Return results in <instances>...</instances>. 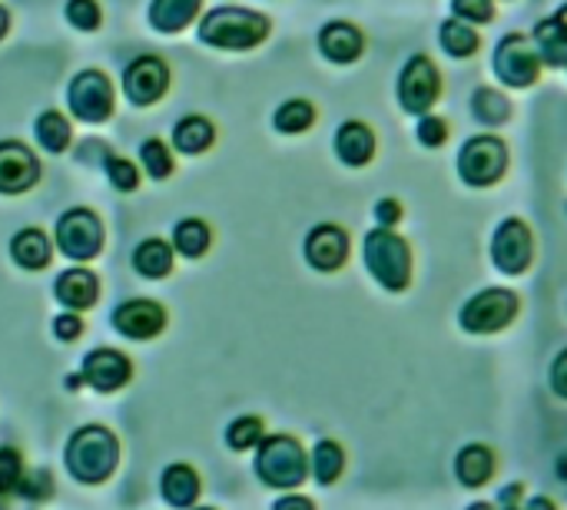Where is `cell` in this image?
<instances>
[{"instance_id": "cell-1", "label": "cell", "mask_w": 567, "mask_h": 510, "mask_svg": "<svg viewBox=\"0 0 567 510\" xmlns=\"http://www.w3.org/2000/svg\"><path fill=\"white\" fill-rule=\"evenodd\" d=\"M266 14L249 8H216L200 21V41L216 51H253L269 37Z\"/></svg>"}, {"instance_id": "cell-2", "label": "cell", "mask_w": 567, "mask_h": 510, "mask_svg": "<svg viewBox=\"0 0 567 510\" xmlns=\"http://www.w3.org/2000/svg\"><path fill=\"white\" fill-rule=\"evenodd\" d=\"M362 262L385 292H405L411 285V246L395 229H372L362 239Z\"/></svg>"}, {"instance_id": "cell-3", "label": "cell", "mask_w": 567, "mask_h": 510, "mask_svg": "<svg viewBox=\"0 0 567 510\" xmlns=\"http://www.w3.org/2000/svg\"><path fill=\"white\" fill-rule=\"evenodd\" d=\"M256 477L272 490H296L309 477V454L292 434H269L256 447Z\"/></svg>"}, {"instance_id": "cell-4", "label": "cell", "mask_w": 567, "mask_h": 510, "mask_svg": "<svg viewBox=\"0 0 567 510\" xmlns=\"http://www.w3.org/2000/svg\"><path fill=\"white\" fill-rule=\"evenodd\" d=\"M117 460H120V444L100 424L81 427L67 444V467L81 484H104L114 474Z\"/></svg>"}, {"instance_id": "cell-5", "label": "cell", "mask_w": 567, "mask_h": 510, "mask_svg": "<svg viewBox=\"0 0 567 510\" xmlns=\"http://www.w3.org/2000/svg\"><path fill=\"white\" fill-rule=\"evenodd\" d=\"M491 70H494V77H498L501 87H507V90H527V87H534L541 80L544 61H541L531 34L511 31V34H504L494 44Z\"/></svg>"}, {"instance_id": "cell-6", "label": "cell", "mask_w": 567, "mask_h": 510, "mask_svg": "<svg viewBox=\"0 0 567 510\" xmlns=\"http://www.w3.org/2000/svg\"><path fill=\"white\" fill-rule=\"evenodd\" d=\"M507 173V143L494 133L468 137L458 150V176L471 189H488Z\"/></svg>"}, {"instance_id": "cell-7", "label": "cell", "mask_w": 567, "mask_h": 510, "mask_svg": "<svg viewBox=\"0 0 567 510\" xmlns=\"http://www.w3.org/2000/svg\"><path fill=\"white\" fill-rule=\"evenodd\" d=\"M517 312H521V299H517L511 289L494 285V289L474 292V295L461 305L458 325H461V332H468V335H498V332H504V328L517 318Z\"/></svg>"}, {"instance_id": "cell-8", "label": "cell", "mask_w": 567, "mask_h": 510, "mask_svg": "<svg viewBox=\"0 0 567 510\" xmlns=\"http://www.w3.org/2000/svg\"><path fill=\"white\" fill-rule=\"evenodd\" d=\"M395 94H398V107L408 117H425L441 100V70L435 67L428 54H415L405 61L398 74Z\"/></svg>"}, {"instance_id": "cell-9", "label": "cell", "mask_w": 567, "mask_h": 510, "mask_svg": "<svg viewBox=\"0 0 567 510\" xmlns=\"http://www.w3.org/2000/svg\"><path fill=\"white\" fill-rule=\"evenodd\" d=\"M491 262L501 275H524L534 262V232L524 219L507 216L491 236Z\"/></svg>"}, {"instance_id": "cell-10", "label": "cell", "mask_w": 567, "mask_h": 510, "mask_svg": "<svg viewBox=\"0 0 567 510\" xmlns=\"http://www.w3.org/2000/svg\"><path fill=\"white\" fill-rule=\"evenodd\" d=\"M57 249L74 262H90L104 249V226L90 209H67L57 219Z\"/></svg>"}, {"instance_id": "cell-11", "label": "cell", "mask_w": 567, "mask_h": 510, "mask_svg": "<svg viewBox=\"0 0 567 510\" xmlns=\"http://www.w3.org/2000/svg\"><path fill=\"white\" fill-rule=\"evenodd\" d=\"M67 100L81 123H104L114 113V84L100 70H84L74 77Z\"/></svg>"}, {"instance_id": "cell-12", "label": "cell", "mask_w": 567, "mask_h": 510, "mask_svg": "<svg viewBox=\"0 0 567 510\" xmlns=\"http://www.w3.org/2000/svg\"><path fill=\"white\" fill-rule=\"evenodd\" d=\"M124 90L130 97L133 107H153L157 100H163V94L170 90V67L153 57V54H143L137 57L127 74H124Z\"/></svg>"}, {"instance_id": "cell-13", "label": "cell", "mask_w": 567, "mask_h": 510, "mask_svg": "<svg viewBox=\"0 0 567 510\" xmlns=\"http://www.w3.org/2000/svg\"><path fill=\"white\" fill-rule=\"evenodd\" d=\"M349 249H352L349 232H345L342 226H335V223H319V226H312L309 236H306V246H302L306 262H309L315 272H339V269L349 262Z\"/></svg>"}, {"instance_id": "cell-14", "label": "cell", "mask_w": 567, "mask_h": 510, "mask_svg": "<svg viewBox=\"0 0 567 510\" xmlns=\"http://www.w3.org/2000/svg\"><path fill=\"white\" fill-rule=\"evenodd\" d=\"M41 180V160L18 140L0 143V193L18 196L38 186Z\"/></svg>"}, {"instance_id": "cell-15", "label": "cell", "mask_w": 567, "mask_h": 510, "mask_svg": "<svg viewBox=\"0 0 567 510\" xmlns=\"http://www.w3.org/2000/svg\"><path fill=\"white\" fill-rule=\"evenodd\" d=\"M163 325H167V312L153 299H130V302L117 305V312H114V328L133 341L157 338L163 332Z\"/></svg>"}, {"instance_id": "cell-16", "label": "cell", "mask_w": 567, "mask_h": 510, "mask_svg": "<svg viewBox=\"0 0 567 510\" xmlns=\"http://www.w3.org/2000/svg\"><path fill=\"white\" fill-rule=\"evenodd\" d=\"M130 375H133V365H130V358H127L124 351H117V348H94V351L84 358V371H81V378H84L90 388L104 391V394L120 391V388L130 381Z\"/></svg>"}, {"instance_id": "cell-17", "label": "cell", "mask_w": 567, "mask_h": 510, "mask_svg": "<svg viewBox=\"0 0 567 510\" xmlns=\"http://www.w3.org/2000/svg\"><path fill=\"white\" fill-rule=\"evenodd\" d=\"M332 150H335V156H339L342 166L362 170V166H368V163L375 160L378 140H375V130H372L365 120H345V123L335 130Z\"/></svg>"}, {"instance_id": "cell-18", "label": "cell", "mask_w": 567, "mask_h": 510, "mask_svg": "<svg viewBox=\"0 0 567 510\" xmlns=\"http://www.w3.org/2000/svg\"><path fill=\"white\" fill-rule=\"evenodd\" d=\"M319 54L335 67H349L365 54V34L349 21H329L319 31Z\"/></svg>"}, {"instance_id": "cell-19", "label": "cell", "mask_w": 567, "mask_h": 510, "mask_svg": "<svg viewBox=\"0 0 567 510\" xmlns=\"http://www.w3.org/2000/svg\"><path fill=\"white\" fill-rule=\"evenodd\" d=\"M54 295H57L61 305H67L74 312H84L100 299V282H97V275L90 269H67V272H61V279L54 285Z\"/></svg>"}, {"instance_id": "cell-20", "label": "cell", "mask_w": 567, "mask_h": 510, "mask_svg": "<svg viewBox=\"0 0 567 510\" xmlns=\"http://www.w3.org/2000/svg\"><path fill=\"white\" fill-rule=\"evenodd\" d=\"M200 11H203V0H153L150 24L160 34H180L200 18Z\"/></svg>"}, {"instance_id": "cell-21", "label": "cell", "mask_w": 567, "mask_h": 510, "mask_svg": "<svg viewBox=\"0 0 567 510\" xmlns=\"http://www.w3.org/2000/svg\"><path fill=\"white\" fill-rule=\"evenodd\" d=\"M454 477L464 487H484L494 477V451L488 444H464L454 457Z\"/></svg>"}, {"instance_id": "cell-22", "label": "cell", "mask_w": 567, "mask_h": 510, "mask_svg": "<svg viewBox=\"0 0 567 510\" xmlns=\"http://www.w3.org/2000/svg\"><path fill=\"white\" fill-rule=\"evenodd\" d=\"M531 41H534L544 67H560L564 70V64H567V28L557 21V14L537 21L534 31H531Z\"/></svg>"}, {"instance_id": "cell-23", "label": "cell", "mask_w": 567, "mask_h": 510, "mask_svg": "<svg viewBox=\"0 0 567 510\" xmlns=\"http://www.w3.org/2000/svg\"><path fill=\"white\" fill-rule=\"evenodd\" d=\"M160 490L170 507H193L200 500V474L190 464H170L160 477Z\"/></svg>"}, {"instance_id": "cell-24", "label": "cell", "mask_w": 567, "mask_h": 510, "mask_svg": "<svg viewBox=\"0 0 567 510\" xmlns=\"http://www.w3.org/2000/svg\"><path fill=\"white\" fill-rule=\"evenodd\" d=\"M438 44H441V51L451 61H468V57H474L481 51V34H478L474 24H464L458 18H448L438 28Z\"/></svg>"}, {"instance_id": "cell-25", "label": "cell", "mask_w": 567, "mask_h": 510, "mask_svg": "<svg viewBox=\"0 0 567 510\" xmlns=\"http://www.w3.org/2000/svg\"><path fill=\"white\" fill-rule=\"evenodd\" d=\"M216 143V127L206 120V117H183L176 127H173V147L186 156H200L206 153L210 147Z\"/></svg>"}, {"instance_id": "cell-26", "label": "cell", "mask_w": 567, "mask_h": 510, "mask_svg": "<svg viewBox=\"0 0 567 510\" xmlns=\"http://www.w3.org/2000/svg\"><path fill=\"white\" fill-rule=\"evenodd\" d=\"M342 470H345V451H342V444L332 441V437H322L312 447V454H309V474L315 477L319 487H329V484H335L342 477Z\"/></svg>"}, {"instance_id": "cell-27", "label": "cell", "mask_w": 567, "mask_h": 510, "mask_svg": "<svg viewBox=\"0 0 567 510\" xmlns=\"http://www.w3.org/2000/svg\"><path fill=\"white\" fill-rule=\"evenodd\" d=\"M511 113H514V107H511V100L501 90L478 87L471 94V117H474V123H481V127H504L511 120Z\"/></svg>"}, {"instance_id": "cell-28", "label": "cell", "mask_w": 567, "mask_h": 510, "mask_svg": "<svg viewBox=\"0 0 567 510\" xmlns=\"http://www.w3.org/2000/svg\"><path fill=\"white\" fill-rule=\"evenodd\" d=\"M11 256L21 269H47L51 262V239L41 232V229H24L11 239Z\"/></svg>"}, {"instance_id": "cell-29", "label": "cell", "mask_w": 567, "mask_h": 510, "mask_svg": "<svg viewBox=\"0 0 567 510\" xmlns=\"http://www.w3.org/2000/svg\"><path fill=\"white\" fill-rule=\"evenodd\" d=\"M133 269L143 279H167L173 272V246L163 239H143L133 252Z\"/></svg>"}, {"instance_id": "cell-30", "label": "cell", "mask_w": 567, "mask_h": 510, "mask_svg": "<svg viewBox=\"0 0 567 510\" xmlns=\"http://www.w3.org/2000/svg\"><path fill=\"white\" fill-rule=\"evenodd\" d=\"M272 127L286 137H299V133H309L315 127V107L302 97H292L286 100L276 113H272Z\"/></svg>"}, {"instance_id": "cell-31", "label": "cell", "mask_w": 567, "mask_h": 510, "mask_svg": "<svg viewBox=\"0 0 567 510\" xmlns=\"http://www.w3.org/2000/svg\"><path fill=\"white\" fill-rule=\"evenodd\" d=\"M213 246V229L203 219H180L173 229V249L186 259H200L206 256V249Z\"/></svg>"}, {"instance_id": "cell-32", "label": "cell", "mask_w": 567, "mask_h": 510, "mask_svg": "<svg viewBox=\"0 0 567 510\" xmlns=\"http://www.w3.org/2000/svg\"><path fill=\"white\" fill-rule=\"evenodd\" d=\"M34 133H38V143L44 150H51V153H64L71 147V140H74V130H71L67 117L57 113V110H44L38 117V123H34Z\"/></svg>"}, {"instance_id": "cell-33", "label": "cell", "mask_w": 567, "mask_h": 510, "mask_svg": "<svg viewBox=\"0 0 567 510\" xmlns=\"http://www.w3.org/2000/svg\"><path fill=\"white\" fill-rule=\"evenodd\" d=\"M263 437H266V434H263V417H256V414H243V417H236V421L226 427V444H229L233 451L259 447Z\"/></svg>"}, {"instance_id": "cell-34", "label": "cell", "mask_w": 567, "mask_h": 510, "mask_svg": "<svg viewBox=\"0 0 567 510\" xmlns=\"http://www.w3.org/2000/svg\"><path fill=\"white\" fill-rule=\"evenodd\" d=\"M140 160H143V170L153 176V180H167L173 173V153L160 143V140H147L140 147Z\"/></svg>"}, {"instance_id": "cell-35", "label": "cell", "mask_w": 567, "mask_h": 510, "mask_svg": "<svg viewBox=\"0 0 567 510\" xmlns=\"http://www.w3.org/2000/svg\"><path fill=\"white\" fill-rule=\"evenodd\" d=\"M451 18L484 28L494 21V0H451Z\"/></svg>"}, {"instance_id": "cell-36", "label": "cell", "mask_w": 567, "mask_h": 510, "mask_svg": "<svg viewBox=\"0 0 567 510\" xmlns=\"http://www.w3.org/2000/svg\"><path fill=\"white\" fill-rule=\"evenodd\" d=\"M448 137H451V130H448V123H445L441 117H431V113L418 117V123H415V140H418V147H425V150H441V147L448 143Z\"/></svg>"}, {"instance_id": "cell-37", "label": "cell", "mask_w": 567, "mask_h": 510, "mask_svg": "<svg viewBox=\"0 0 567 510\" xmlns=\"http://www.w3.org/2000/svg\"><path fill=\"white\" fill-rule=\"evenodd\" d=\"M107 176H110L114 189H120V193H133L140 186L137 166L130 160H124V156H107Z\"/></svg>"}, {"instance_id": "cell-38", "label": "cell", "mask_w": 567, "mask_h": 510, "mask_svg": "<svg viewBox=\"0 0 567 510\" xmlns=\"http://www.w3.org/2000/svg\"><path fill=\"white\" fill-rule=\"evenodd\" d=\"M100 4L97 0H71L67 4V21L77 28V31H97L100 28Z\"/></svg>"}, {"instance_id": "cell-39", "label": "cell", "mask_w": 567, "mask_h": 510, "mask_svg": "<svg viewBox=\"0 0 567 510\" xmlns=\"http://www.w3.org/2000/svg\"><path fill=\"white\" fill-rule=\"evenodd\" d=\"M24 480V460L14 447H0V493L21 487Z\"/></svg>"}, {"instance_id": "cell-40", "label": "cell", "mask_w": 567, "mask_h": 510, "mask_svg": "<svg viewBox=\"0 0 567 510\" xmlns=\"http://www.w3.org/2000/svg\"><path fill=\"white\" fill-rule=\"evenodd\" d=\"M372 213H375V223H378L382 229H395V226L402 223V216H405V209H402V203H398V199H392V196H385V199H378Z\"/></svg>"}, {"instance_id": "cell-41", "label": "cell", "mask_w": 567, "mask_h": 510, "mask_svg": "<svg viewBox=\"0 0 567 510\" xmlns=\"http://www.w3.org/2000/svg\"><path fill=\"white\" fill-rule=\"evenodd\" d=\"M54 335H57L61 341H77V338L84 335V318H81L77 312L57 315V322H54Z\"/></svg>"}, {"instance_id": "cell-42", "label": "cell", "mask_w": 567, "mask_h": 510, "mask_svg": "<svg viewBox=\"0 0 567 510\" xmlns=\"http://www.w3.org/2000/svg\"><path fill=\"white\" fill-rule=\"evenodd\" d=\"M547 381H550V391H554L557 398H564V401H567V348H564V351H557V358L550 361V375H547Z\"/></svg>"}, {"instance_id": "cell-43", "label": "cell", "mask_w": 567, "mask_h": 510, "mask_svg": "<svg viewBox=\"0 0 567 510\" xmlns=\"http://www.w3.org/2000/svg\"><path fill=\"white\" fill-rule=\"evenodd\" d=\"M272 510H315V503L302 493H286L272 503Z\"/></svg>"}, {"instance_id": "cell-44", "label": "cell", "mask_w": 567, "mask_h": 510, "mask_svg": "<svg viewBox=\"0 0 567 510\" xmlns=\"http://www.w3.org/2000/svg\"><path fill=\"white\" fill-rule=\"evenodd\" d=\"M521 493H524V484H507V487H501V493H498V507H501V510L517 507V503H521Z\"/></svg>"}, {"instance_id": "cell-45", "label": "cell", "mask_w": 567, "mask_h": 510, "mask_svg": "<svg viewBox=\"0 0 567 510\" xmlns=\"http://www.w3.org/2000/svg\"><path fill=\"white\" fill-rule=\"evenodd\" d=\"M521 510H557V507H554L550 497H541V493H537V497H531Z\"/></svg>"}, {"instance_id": "cell-46", "label": "cell", "mask_w": 567, "mask_h": 510, "mask_svg": "<svg viewBox=\"0 0 567 510\" xmlns=\"http://www.w3.org/2000/svg\"><path fill=\"white\" fill-rule=\"evenodd\" d=\"M8 31H11V14H8L4 8H0V41L8 37Z\"/></svg>"}, {"instance_id": "cell-47", "label": "cell", "mask_w": 567, "mask_h": 510, "mask_svg": "<svg viewBox=\"0 0 567 510\" xmlns=\"http://www.w3.org/2000/svg\"><path fill=\"white\" fill-rule=\"evenodd\" d=\"M557 480H560V484H567V451L557 457Z\"/></svg>"}, {"instance_id": "cell-48", "label": "cell", "mask_w": 567, "mask_h": 510, "mask_svg": "<svg viewBox=\"0 0 567 510\" xmlns=\"http://www.w3.org/2000/svg\"><path fill=\"white\" fill-rule=\"evenodd\" d=\"M554 14H557V21H560V24H564V28H567V4H564V8H557V11H554Z\"/></svg>"}, {"instance_id": "cell-49", "label": "cell", "mask_w": 567, "mask_h": 510, "mask_svg": "<svg viewBox=\"0 0 567 510\" xmlns=\"http://www.w3.org/2000/svg\"><path fill=\"white\" fill-rule=\"evenodd\" d=\"M468 510H498V507H491V503H481V500H478V503H471Z\"/></svg>"}, {"instance_id": "cell-50", "label": "cell", "mask_w": 567, "mask_h": 510, "mask_svg": "<svg viewBox=\"0 0 567 510\" xmlns=\"http://www.w3.org/2000/svg\"><path fill=\"white\" fill-rule=\"evenodd\" d=\"M196 510H213V507H196Z\"/></svg>"}, {"instance_id": "cell-51", "label": "cell", "mask_w": 567, "mask_h": 510, "mask_svg": "<svg viewBox=\"0 0 567 510\" xmlns=\"http://www.w3.org/2000/svg\"><path fill=\"white\" fill-rule=\"evenodd\" d=\"M507 510H521V507H507Z\"/></svg>"}, {"instance_id": "cell-52", "label": "cell", "mask_w": 567, "mask_h": 510, "mask_svg": "<svg viewBox=\"0 0 567 510\" xmlns=\"http://www.w3.org/2000/svg\"><path fill=\"white\" fill-rule=\"evenodd\" d=\"M564 70H567V64H564Z\"/></svg>"}]
</instances>
